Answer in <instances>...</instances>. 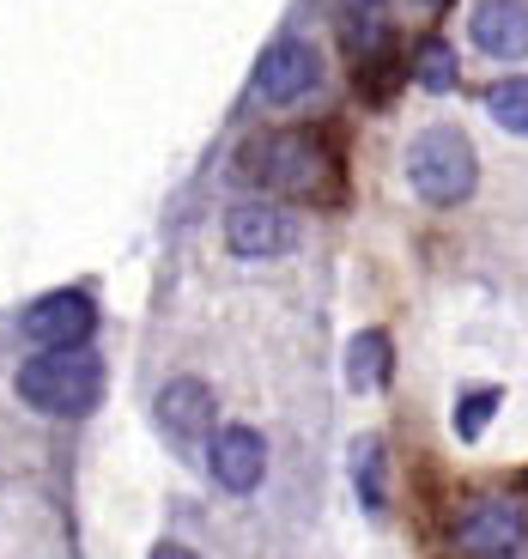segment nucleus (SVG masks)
<instances>
[{
	"instance_id": "nucleus-1",
	"label": "nucleus",
	"mask_w": 528,
	"mask_h": 559,
	"mask_svg": "<svg viewBox=\"0 0 528 559\" xmlns=\"http://www.w3.org/2000/svg\"><path fill=\"white\" fill-rule=\"evenodd\" d=\"M237 170L274 195H298V201H340V165L322 146L316 134H298V128H279V134H255L243 153H237Z\"/></svg>"
},
{
	"instance_id": "nucleus-2",
	"label": "nucleus",
	"mask_w": 528,
	"mask_h": 559,
	"mask_svg": "<svg viewBox=\"0 0 528 559\" xmlns=\"http://www.w3.org/2000/svg\"><path fill=\"white\" fill-rule=\"evenodd\" d=\"M19 395H25V407H37V414H68V419L92 414V407L104 402V365L85 347H61V353L43 347L37 359L19 365Z\"/></svg>"
},
{
	"instance_id": "nucleus-3",
	"label": "nucleus",
	"mask_w": 528,
	"mask_h": 559,
	"mask_svg": "<svg viewBox=\"0 0 528 559\" xmlns=\"http://www.w3.org/2000/svg\"><path fill=\"white\" fill-rule=\"evenodd\" d=\"M407 182L431 207H461L473 195V182H480V158H473L468 134L461 128H425L407 146Z\"/></svg>"
},
{
	"instance_id": "nucleus-4",
	"label": "nucleus",
	"mask_w": 528,
	"mask_h": 559,
	"mask_svg": "<svg viewBox=\"0 0 528 559\" xmlns=\"http://www.w3.org/2000/svg\"><path fill=\"white\" fill-rule=\"evenodd\" d=\"M225 243L231 255H250V262H274V255L298 250V219L274 201H237L225 213Z\"/></svg>"
},
{
	"instance_id": "nucleus-5",
	"label": "nucleus",
	"mask_w": 528,
	"mask_h": 559,
	"mask_svg": "<svg viewBox=\"0 0 528 559\" xmlns=\"http://www.w3.org/2000/svg\"><path fill=\"white\" fill-rule=\"evenodd\" d=\"M213 419H219V407H213V390L201 378H177L165 383V395H158V426H165V438L177 450H189V456H201V444L213 432Z\"/></svg>"
},
{
	"instance_id": "nucleus-6",
	"label": "nucleus",
	"mask_w": 528,
	"mask_h": 559,
	"mask_svg": "<svg viewBox=\"0 0 528 559\" xmlns=\"http://www.w3.org/2000/svg\"><path fill=\"white\" fill-rule=\"evenodd\" d=\"M523 504H511V499H473L468 511H461V523H456V542H461V554H473V559H511L516 547H523Z\"/></svg>"
},
{
	"instance_id": "nucleus-7",
	"label": "nucleus",
	"mask_w": 528,
	"mask_h": 559,
	"mask_svg": "<svg viewBox=\"0 0 528 559\" xmlns=\"http://www.w3.org/2000/svg\"><path fill=\"white\" fill-rule=\"evenodd\" d=\"M316 85H322V56L304 37L274 43L262 56V68H255V92H262L267 104H298V98H310Z\"/></svg>"
},
{
	"instance_id": "nucleus-8",
	"label": "nucleus",
	"mask_w": 528,
	"mask_h": 559,
	"mask_svg": "<svg viewBox=\"0 0 528 559\" xmlns=\"http://www.w3.org/2000/svg\"><path fill=\"white\" fill-rule=\"evenodd\" d=\"M92 329H98V310H92L85 293H49V298H37V305L25 310V335L37 341V347H49V353L85 347Z\"/></svg>"
},
{
	"instance_id": "nucleus-9",
	"label": "nucleus",
	"mask_w": 528,
	"mask_h": 559,
	"mask_svg": "<svg viewBox=\"0 0 528 559\" xmlns=\"http://www.w3.org/2000/svg\"><path fill=\"white\" fill-rule=\"evenodd\" d=\"M207 462H213V480L225 492H255L267 475V438L255 426H225L207 444Z\"/></svg>"
},
{
	"instance_id": "nucleus-10",
	"label": "nucleus",
	"mask_w": 528,
	"mask_h": 559,
	"mask_svg": "<svg viewBox=\"0 0 528 559\" xmlns=\"http://www.w3.org/2000/svg\"><path fill=\"white\" fill-rule=\"evenodd\" d=\"M473 49L492 61H523L528 56V7L523 0H480L468 19Z\"/></svg>"
},
{
	"instance_id": "nucleus-11",
	"label": "nucleus",
	"mask_w": 528,
	"mask_h": 559,
	"mask_svg": "<svg viewBox=\"0 0 528 559\" xmlns=\"http://www.w3.org/2000/svg\"><path fill=\"white\" fill-rule=\"evenodd\" d=\"M389 383V335L383 329H359L347 341V390L352 395H371Z\"/></svg>"
},
{
	"instance_id": "nucleus-12",
	"label": "nucleus",
	"mask_w": 528,
	"mask_h": 559,
	"mask_svg": "<svg viewBox=\"0 0 528 559\" xmlns=\"http://www.w3.org/2000/svg\"><path fill=\"white\" fill-rule=\"evenodd\" d=\"M340 43H347L352 56H376V49H389V19H383V7L376 0H352L347 19H340Z\"/></svg>"
},
{
	"instance_id": "nucleus-13",
	"label": "nucleus",
	"mask_w": 528,
	"mask_h": 559,
	"mask_svg": "<svg viewBox=\"0 0 528 559\" xmlns=\"http://www.w3.org/2000/svg\"><path fill=\"white\" fill-rule=\"evenodd\" d=\"M352 487H359V504L364 511H383V438L364 432L352 438Z\"/></svg>"
},
{
	"instance_id": "nucleus-14",
	"label": "nucleus",
	"mask_w": 528,
	"mask_h": 559,
	"mask_svg": "<svg viewBox=\"0 0 528 559\" xmlns=\"http://www.w3.org/2000/svg\"><path fill=\"white\" fill-rule=\"evenodd\" d=\"M413 80L425 85V92H456V85H461L456 49H449L444 37H425V43L413 49Z\"/></svg>"
},
{
	"instance_id": "nucleus-15",
	"label": "nucleus",
	"mask_w": 528,
	"mask_h": 559,
	"mask_svg": "<svg viewBox=\"0 0 528 559\" xmlns=\"http://www.w3.org/2000/svg\"><path fill=\"white\" fill-rule=\"evenodd\" d=\"M487 110L499 128H511V134H528V80H499L487 92Z\"/></svg>"
},
{
	"instance_id": "nucleus-16",
	"label": "nucleus",
	"mask_w": 528,
	"mask_h": 559,
	"mask_svg": "<svg viewBox=\"0 0 528 559\" xmlns=\"http://www.w3.org/2000/svg\"><path fill=\"white\" fill-rule=\"evenodd\" d=\"M499 402H504L499 383H487V390H468V395H461V414H456V438H461V444H473V438L487 432V419L499 414Z\"/></svg>"
},
{
	"instance_id": "nucleus-17",
	"label": "nucleus",
	"mask_w": 528,
	"mask_h": 559,
	"mask_svg": "<svg viewBox=\"0 0 528 559\" xmlns=\"http://www.w3.org/2000/svg\"><path fill=\"white\" fill-rule=\"evenodd\" d=\"M359 85H364V98H371V104H383V98H389V85H401V61H389V49L364 56Z\"/></svg>"
},
{
	"instance_id": "nucleus-18",
	"label": "nucleus",
	"mask_w": 528,
	"mask_h": 559,
	"mask_svg": "<svg viewBox=\"0 0 528 559\" xmlns=\"http://www.w3.org/2000/svg\"><path fill=\"white\" fill-rule=\"evenodd\" d=\"M153 559H201L195 547H177V542H165V547H153Z\"/></svg>"
},
{
	"instance_id": "nucleus-19",
	"label": "nucleus",
	"mask_w": 528,
	"mask_h": 559,
	"mask_svg": "<svg viewBox=\"0 0 528 559\" xmlns=\"http://www.w3.org/2000/svg\"><path fill=\"white\" fill-rule=\"evenodd\" d=\"M425 7H431V13H437V7H449V0H425Z\"/></svg>"
}]
</instances>
